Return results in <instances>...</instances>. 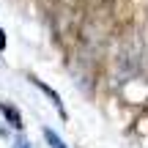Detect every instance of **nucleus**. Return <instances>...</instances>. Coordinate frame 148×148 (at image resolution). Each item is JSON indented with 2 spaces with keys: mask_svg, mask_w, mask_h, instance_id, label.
I'll return each mask as SVG.
<instances>
[{
  "mask_svg": "<svg viewBox=\"0 0 148 148\" xmlns=\"http://www.w3.org/2000/svg\"><path fill=\"white\" fill-rule=\"evenodd\" d=\"M143 58H145V52H143V47H140V41L123 44L121 52H118V58H115V77L118 79H121V77L123 79L132 77V74L143 66Z\"/></svg>",
  "mask_w": 148,
  "mask_h": 148,
  "instance_id": "f257e3e1",
  "label": "nucleus"
},
{
  "mask_svg": "<svg viewBox=\"0 0 148 148\" xmlns=\"http://www.w3.org/2000/svg\"><path fill=\"white\" fill-rule=\"evenodd\" d=\"M0 110H3V115L8 118V121L14 123L16 129L22 126V115H19V110H16V107H11V104H5V101H3V104H0Z\"/></svg>",
  "mask_w": 148,
  "mask_h": 148,
  "instance_id": "f03ea898",
  "label": "nucleus"
},
{
  "mask_svg": "<svg viewBox=\"0 0 148 148\" xmlns=\"http://www.w3.org/2000/svg\"><path fill=\"white\" fill-rule=\"evenodd\" d=\"M30 82H33V85H38V88H41V90H44V93H47V96H49V99H52V101H55V107H58V110H60V112H63V104H60V96H58V93H55V90H52V88H47V85H44V82H41V79H36V77H30Z\"/></svg>",
  "mask_w": 148,
  "mask_h": 148,
  "instance_id": "7ed1b4c3",
  "label": "nucleus"
},
{
  "mask_svg": "<svg viewBox=\"0 0 148 148\" xmlns=\"http://www.w3.org/2000/svg\"><path fill=\"white\" fill-rule=\"evenodd\" d=\"M44 140L49 143V148H66V143L58 137V134L52 132V129H44Z\"/></svg>",
  "mask_w": 148,
  "mask_h": 148,
  "instance_id": "20e7f679",
  "label": "nucleus"
},
{
  "mask_svg": "<svg viewBox=\"0 0 148 148\" xmlns=\"http://www.w3.org/2000/svg\"><path fill=\"white\" fill-rule=\"evenodd\" d=\"M14 148H30V145H27V143H25V140H19V143H16Z\"/></svg>",
  "mask_w": 148,
  "mask_h": 148,
  "instance_id": "39448f33",
  "label": "nucleus"
},
{
  "mask_svg": "<svg viewBox=\"0 0 148 148\" xmlns=\"http://www.w3.org/2000/svg\"><path fill=\"white\" fill-rule=\"evenodd\" d=\"M0 134H5V129H3V126H0Z\"/></svg>",
  "mask_w": 148,
  "mask_h": 148,
  "instance_id": "423d86ee",
  "label": "nucleus"
}]
</instances>
